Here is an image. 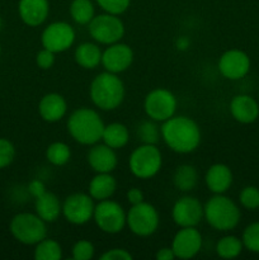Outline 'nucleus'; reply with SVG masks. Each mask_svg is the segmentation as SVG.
Here are the masks:
<instances>
[{
  "label": "nucleus",
  "instance_id": "obj_1",
  "mask_svg": "<svg viewBox=\"0 0 259 260\" xmlns=\"http://www.w3.org/2000/svg\"><path fill=\"white\" fill-rule=\"evenodd\" d=\"M163 141L177 154H190L198 149L202 140L200 126L187 116H173L160 127Z\"/></svg>",
  "mask_w": 259,
  "mask_h": 260
},
{
  "label": "nucleus",
  "instance_id": "obj_2",
  "mask_svg": "<svg viewBox=\"0 0 259 260\" xmlns=\"http://www.w3.org/2000/svg\"><path fill=\"white\" fill-rule=\"evenodd\" d=\"M126 88L118 74L104 70L91 80L89 96L91 103L101 111H114L124 101Z\"/></svg>",
  "mask_w": 259,
  "mask_h": 260
},
{
  "label": "nucleus",
  "instance_id": "obj_3",
  "mask_svg": "<svg viewBox=\"0 0 259 260\" xmlns=\"http://www.w3.org/2000/svg\"><path fill=\"white\" fill-rule=\"evenodd\" d=\"M104 122L93 108L81 107L75 109L68 119V132L74 141L84 146H91L102 141Z\"/></svg>",
  "mask_w": 259,
  "mask_h": 260
},
{
  "label": "nucleus",
  "instance_id": "obj_4",
  "mask_svg": "<svg viewBox=\"0 0 259 260\" xmlns=\"http://www.w3.org/2000/svg\"><path fill=\"white\" fill-rule=\"evenodd\" d=\"M203 218L212 229L226 233L239 225L241 212L231 198L225 194H213L203 205Z\"/></svg>",
  "mask_w": 259,
  "mask_h": 260
},
{
  "label": "nucleus",
  "instance_id": "obj_5",
  "mask_svg": "<svg viewBox=\"0 0 259 260\" xmlns=\"http://www.w3.org/2000/svg\"><path fill=\"white\" fill-rule=\"evenodd\" d=\"M9 230L13 238L23 245L35 246L47 238V222L37 213L20 212L10 220Z\"/></svg>",
  "mask_w": 259,
  "mask_h": 260
},
{
  "label": "nucleus",
  "instance_id": "obj_6",
  "mask_svg": "<svg viewBox=\"0 0 259 260\" xmlns=\"http://www.w3.org/2000/svg\"><path fill=\"white\" fill-rule=\"evenodd\" d=\"M163 167V155L154 144H142L128 157L130 172L139 179H151Z\"/></svg>",
  "mask_w": 259,
  "mask_h": 260
},
{
  "label": "nucleus",
  "instance_id": "obj_7",
  "mask_svg": "<svg viewBox=\"0 0 259 260\" xmlns=\"http://www.w3.org/2000/svg\"><path fill=\"white\" fill-rule=\"evenodd\" d=\"M88 32L94 42L109 46L123 38L126 28L119 15L102 13L95 15L88 24Z\"/></svg>",
  "mask_w": 259,
  "mask_h": 260
},
{
  "label": "nucleus",
  "instance_id": "obj_8",
  "mask_svg": "<svg viewBox=\"0 0 259 260\" xmlns=\"http://www.w3.org/2000/svg\"><path fill=\"white\" fill-rule=\"evenodd\" d=\"M93 220L102 233L116 235L127 225V212L118 202L109 198L96 203Z\"/></svg>",
  "mask_w": 259,
  "mask_h": 260
},
{
  "label": "nucleus",
  "instance_id": "obj_9",
  "mask_svg": "<svg viewBox=\"0 0 259 260\" xmlns=\"http://www.w3.org/2000/svg\"><path fill=\"white\" fill-rule=\"evenodd\" d=\"M160 225V216L156 208L147 202L131 206L127 212V225L130 231L139 238L154 235Z\"/></svg>",
  "mask_w": 259,
  "mask_h": 260
},
{
  "label": "nucleus",
  "instance_id": "obj_10",
  "mask_svg": "<svg viewBox=\"0 0 259 260\" xmlns=\"http://www.w3.org/2000/svg\"><path fill=\"white\" fill-rule=\"evenodd\" d=\"M178 102L174 94L165 88H155L144 99V111L147 118L163 123L177 112Z\"/></svg>",
  "mask_w": 259,
  "mask_h": 260
},
{
  "label": "nucleus",
  "instance_id": "obj_11",
  "mask_svg": "<svg viewBox=\"0 0 259 260\" xmlns=\"http://www.w3.org/2000/svg\"><path fill=\"white\" fill-rule=\"evenodd\" d=\"M76 40V33L73 25L63 20L52 22L45 27L41 33V43L43 48L61 53L73 47Z\"/></svg>",
  "mask_w": 259,
  "mask_h": 260
},
{
  "label": "nucleus",
  "instance_id": "obj_12",
  "mask_svg": "<svg viewBox=\"0 0 259 260\" xmlns=\"http://www.w3.org/2000/svg\"><path fill=\"white\" fill-rule=\"evenodd\" d=\"M94 200L89 193H73L62 202V216L71 225L88 223L94 215Z\"/></svg>",
  "mask_w": 259,
  "mask_h": 260
},
{
  "label": "nucleus",
  "instance_id": "obj_13",
  "mask_svg": "<svg viewBox=\"0 0 259 260\" xmlns=\"http://www.w3.org/2000/svg\"><path fill=\"white\" fill-rule=\"evenodd\" d=\"M172 217L178 228H197L203 220V205L198 198L183 196L174 203Z\"/></svg>",
  "mask_w": 259,
  "mask_h": 260
},
{
  "label": "nucleus",
  "instance_id": "obj_14",
  "mask_svg": "<svg viewBox=\"0 0 259 260\" xmlns=\"http://www.w3.org/2000/svg\"><path fill=\"white\" fill-rule=\"evenodd\" d=\"M218 71L229 80H240L250 70V58L244 51L228 50L220 56L217 62Z\"/></svg>",
  "mask_w": 259,
  "mask_h": 260
},
{
  "label": "nucleus",
  "instance_id": "obj_15",
  "mask_svg": "<svg viewBox=\"0 0 259 260\" xmlns=\"http://www.w3.org/2000/svg\"><path fill=\"white\" fill-rule=\"evenodd\" d=\"M134 50L126 43L119 42L107 46L102 53V65L104 70L113 74H122L131 68L134 62Z\"/></svg>",
  "mask_w": 259,
  "mask_h": 260
},
{
  "label": "nucleus",
  "instance_id": "obj_16",
  "mask_svg": "<svg viewBox=\"0 0 259 260\" xmlns=\"http://www.w3.org/2000/svg\"><path fill=\"white\" fill-rule=\"evenodd\" d=\"M203 239L197 228H180L172 241V249L177 259L195 258L202 249Z\"/></svg>",
  "mask_w": 259,
  "mask_h": 260
},
{
  "label": "nucleus",
  "instance_id": "obj_17",
  "mask_svg": "<svg viewBox=\"0 0 259 260\" xmlns=\"http://www.w3.org/2000/svg\"><path fill=\"white\" fill-rule=\"evenodd\" d=\"M86 160L95 173H112L118 164L116 150L106 144H94L89 149Z\"/></svg>",
  "mask_w": 259,
  "mask_h": 260
},
{
  "label": "nucleus",
  "instance_id": "obj_18",
  "mask_svg": "<svg viewBox=\"0 0 259 260\" xmlns=\"http://www.w3.org/2000/svg\"><path fill=\"white\" fill-rule=\"evenodd\" d=\"M18 14L28 27H40L47 20L50 14L48 0H19Z\"/></svg>",
  "mask_w": 259,
  "mask_h": 260
},
{
  "label": "nucleus",
  "instance_id": "obj_19",
  "mask_svg": "<svg viewBox=\"0 0 259 260\" xmlns=\"http://www.w3.org/2000/svg\"><path fill=\"white\" fill-rule=\"evenodd\" d=\"M234 175L230 168L226 164L211 165L205 174L206 187L213 194H225L233 185Z\"/></svg>",
  "mask_w": 259,
  "mask_h": 260
},
{
  "label": "nucleus",
  "instance_id": "obj_20",
  "mask_svg": "<svg viewBox=\"0 0 259 260\" xmlns=\"http://www.w3.org/2000/svg\"><path fill=\"white\" fill-rule=\"evenodd\" d=\"M230 113L239 123H253L259 117V104L248 94H238L230 102Z\"/></svg>",
  "mask_w": 259,
  "mask_h": 260
},
{
  "label": "nucleus",
  "instance_id": "obj_21",
  "mask_svg": "<svg viewBox=\"0 0 259 260\" xmlns=\"http://www.w3.org/2000/svg\"><path fill=\"white\" fill-rule=\"evenodd\" d=\"M38 113L43 121L55 123L61 121L68 113V102L61 94L48 93L38 103Z\"/></svg>",
  "mask_w": 259,
  "mask_h": 260
},
{
  "label": "nucleus",
  "instance_id": "obj_22",
  "mask_svg": "<svg viewBox=\"0 0 259 260\" xmlns=\"http://www.w3.org/2000/svg\"><path fill=\"white\" fill-rule=\"evenodd\" d=\"M35 211L45 222L52 223L62 215V203L55 193L46 192L35 200Z\"/></svg>",
  "mask_w": 259,
  "mask_h": 260
},
{
  "label": "nucleus",
  "instance_id": "obj_23",
  "mask_svg": "<svg viewBox=\"0 0 259 260\" xmlns=\"http://www.w3.org/2000/svg\"><path fill=\"white\" fill-rule=\"evenodd\" d=\"M116 189L117 180L112 173H96L88 185L89 196L98 202L112 198Z\"/></svg>",
  "mask_w": 259,
  "mask_h": 260
},
{
  "label": "nucleus",
  "instance_id": "obj_24",
  "mask_svg": "<svg viewBox=\"0 0 259 260\" xmlns=\"http://www.w3.org/2000/svg\"><path fill=\"white\" fill-rule=\"evenodd\" d=\"M102 53L103 51L96 42H83L75 48L74 58L80 68L93 70L102 63Z\"/></svg>",
  "mask_w": 259,
  "mask_h": 260
},
{
  "label": "nucleus",
  "instance_id": "obj_25",
  "mask_svg": "<svg viewBox=\"0 0 259 260\" xmlns=\"http://www.w3.org/2000/svg\"><path fill=\"white\" fill-rule=\"evenodd\" d=\"M102 141L114 150L123 149L130 141L128 127L121 122H112L106 124L102 135Z\"/></svg>",
  "mask_w": 259,
  "mask_h": 260
},
{
  "label": "nucleus",
  "instance_id": "obj_26",
  "mask_svg": "<svg viewBox=\"0 0 259 260\" xmlns=\"http://www.w3.org/2000/svg\"><path fill=\"white\" fill-rule=\"evenodd\" d=\"M198 183V172L190 164H182L175 169L173 175V184L179 192H190Z\"/></svg>",
  "mask_w": 259,
  "mask_h": 260
},
{
  "label": "nucleus",
  "instance_id": "obj_27",
  "mask_svg": "<svg viewBox=\"0 0 259 260\" xmlns=\"http://www.w3.org/2000/svg\"><path fill=\"white\" fill-rule=\"evenodd\" d=\"M69 12L71 19L79 25H88L95 17V7L91 0H73Z\"/></svg>",
  "mask_w": 259,
  "mask_h": 260
},
{
  "label": "nucleus",
  "instance_id": "obj_28",
  "mask_svg": "<svg viewBox=\"0 0 259 260\" xmlns=\"http://www.w3.org/2000/svg\"><path fill=\"white\" fill-rule=\"evenodd\" d=\"M243 241L234 235H226L218 239L216 243V254L222 259L238 258L243 251Z\"/></svg>",
  "mask_w": 259,
  "mask_h": 260
},
{
  "label": "nucleus",
  "instance_id": "obj_29",
  "mask_svg": "<svg viewBox=\"0 0 259 260\" xmlns=\"http://www.w3.org/2000/svg\"><path fill=\"white\" fill-rule=\"evenodd\" d=\"M33 258L36 260H61L62 259V248L53 239L45 238L35 245Z\"/></svg>",
  "mask_w": 259,
  "mask_h": 260
},
{
  "label": "nucleus",
  "instance_id": "obj_30",
  "mask_svg": "<svg viewBox=\"0 0 259 260\" xmlns=\"http://www.w3.org/2000/svg\"><path fill=\"white\" fill-rule=\"evenodd\" d=\"M46 159L53 167H63L71 159V149L68 144L55 141L46 149Z\"/></svg>",
  "mask_w": 259,
  "mask_h": 260
},
{
  "label": "nucleus",
  "instance_id": "obj_31",
  "mask_svg": "<svg viewBox=\"0 0 259 260\" xmlns=\"http://www.w3.org/2000/svg\"><path fill=\"white\" fill-rule=\"evenodd\" d=\"M137 136L141 140L142 144H154L159 141L161 137L160 134V127L157 126V122L152 121V119H147V121H142L137 127Z\"/></svg>",
  "mask_w": 259,
  "mask_h": 260
},
{
  "label": "nucleus",
  "instance_id": "obj_32",
  "mask_svg": "<svg viewBox=\"0 0 259 260\" xmlns=\"http://www.w3.org/2000/svg\"><path fill=\"white\" fill-rule=\"evenodd\" d=\"M244 248L251 253L259 254V222H253L248 225L241 236Z\"/></svg>",
  "mask_w": 259,
  "mask_h": 260
},
{
  "label": "nucleus",
  "instance_id": "obj_33",
  "mask_svg": "<svg viewBox=\"0 0 259 260\" xmlns=\"http://www.w3.org/2000/svg\"><path fill=\"white\" fill-rule=\"evenodd\" d=\"M94 254H95V248L93 243L85 239L76 241L71 249V256L74 260H90L94 258Z\"/></svg>",
  "mask_w": 259,
  "mask_h": 260
},
{
  "label": "nucleus",
  "instance_id": "obj_34",
  "mask_svg": "<svg viewBox=\"0 0 259 260\" xmlns=\"http://www.w3.org/2000/svg\"><path fill=\"white\" fill-rule=\"evenodd\" d=\"M239 202L246 210L254 211L259 208V189L253 185L243 188L239 194Z\"/></svg>",
  "mask_w": 259,
  "mask_h": 260
},
{
  "label": "nucleus",
  "instance_id": "obj_35",
  "mask_svg": "<svg viewBox=\"0 0 259 260\" xmlns=\"http://www.w3.org/2000/svg\"><path fill=\"white\" fill-rule=\"evenodd\" d=\"M95 2L104 13L114 15H121L126 13L131 4V0H95Z\"/></svg>",
  "mask_w": 259,
  "mask_h": 260
},
{
  "label": "nucleus",
  "instance_id": "obj_36",
  "mask_svg": "<svg viewBox=\"0 0 259 260\" xmlns=\"http://www.w3.org/2000/svg\"><path fill=\"white\" fill-rule=\"evenodd\" d=\"M15 157V147L10 140L0 137V169L9 167Z\"/></svg>",
  "mask_w": 259,
  "mask_h": 260
},
{
  "label": "nucleus",
  "instance_id": "obj_37",
  "mask_svg": "<svg viewBox=\"0 0 259 260\" xmlns=\"http://www.w3.org/2000/svg\"><path fill=\"white\" fill-rule=\"evenodd\" d=\"M56 53L47 48H42L36 55V63L41 70H50L56 62Z\"/></svg>",
  "mask_w": 259,
  "mask_h": 260
},
{
  "label": "nucleus",
  "instance_id": "obj_38",
  "mask_svg": "<svg viewBox=\"0 0 259 260\" xmlns=\"http://www.w3.org/2000/svg\"><path fill=\"white\" fill-rule=\"evenodd\" d=\"M134 256L127 249L113 248L104 251L101 255V260H132Z\"/></svg>",
  "mask_w": 259,
  "mask_h": 260
},
{
  "label": "nucleus",
  "instance_id": "obj_39",
  "mask_svg": "<svg viewBox=\"0 0 259 260\" xmlns=\"http://www.w3.org/2000/svg\"><path fill=\"white\" fill-rule=\"evenodd\" d=\"M28 192H29V194L36 200V198L41 197L43 193L47 192V189H46V185L42 180L33 179L30 180L29 184H28Z\"/></svg>",
  "mask_w": 259,
  "mask_h": 260
},
{
  "label": "nucleus",
  "instance_id": "obj_40",
  "mask_svg": "<svg viewBox=\"0 0 259 260\" xmlns=\"http://www.w3.org/2000/svg\"><path fill=\"white\" fill-rule=\"evenodd\" d=\"M126 197H127V201H128V203L131 206L139 205V203L144 202V201H145V197H144V193H142V190L139 189V188H136V187L130 188V189L127 190V193H126Z\"/></svg>",
  "mask_w": 259,
  "mask_h": 260
},
{
  "label": "nucleus",
  "instance_id": "obj_41",
  "mask_svg": "<svg viewBox=\"0 0 259 260\" xmlns=\"http://www.w3.org/2000/svg\"><path fill=\"white\" fill-rule=\"evenodd\" d=\"M155 258L156 260H174L177 259L174 255V251H173L172 246H165V248L159 249L155 254Z\"/></svg>",
  "mask_w": 259,
  "mask_h": 260
},
{
  "label": "nucleus",
  "instance_id": "obj_42",
  "mask_svg": "<svg viewBox=\"0 0 259 260\" xmlns=\"http://www.w3.org/2000/svg\"><path fill=\"white\" fill-rule=\"evenodd\" d=\"M2 25H3V20H2V18H0V29H2Z\"/></svg>",
  "mask_w": 259,
  "mask_h": 260
},
{
  "label": "nucleus",
  "instance_id": "obj_43",
  "mask_svg": "<svg viewBox=\"0 0 259 260\" xmlns=\"http://www.w3.org/2000/svg\"><path fill=\"white\" fill-rule=\"evenodd\" d=\"M0 53H2V45H0Z\"/></svg>",
  "mask_w": 259,
  "mask_h": 260
}]
</instances>
